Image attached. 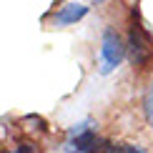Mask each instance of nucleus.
<instances>
[{
	"mask_svg": "<svg viewBox=\"0 0 153 153\" xmlns=\"http://www.w3.org/2000/svg\"><path fill=\"white\" fill-rule=\"evenodd\" d=\"M123 58H126V45H123V40H120V35L113 28H105L103 30V43H100V65H98V73L100 75L113 73L120 63H123Z\"/></svg>",
	"mask_w": 153,
	"mask_h": 153,
	"instance_id": "nucleus-1",
	"label": "nucleus"
},
{
	"mask_svg": "<svg viewBox=\"0 0 153 153\" xmlns=\"http://www.w3.org/2000/svg\"><path fill=\"white\" fill-rule=\"evenodd\" d=\"M88 15V5H80V3H71V5H63V8L53 15V25L55 28H63V25H73L83 20Z\"/></svg>",
	"mask_w": 153,
	"mask_h": 153,
	"instance_id": "nucleus-2",
	"label": "nucleus"
},
{
	"mask_svg": "<svg viewBox=\"0 0 153 153\" xmlns=\"http://www.w3.org/2000/svg\"><path fill=\"white\" fill-rule=\"evenodd\" d=\"M98 146H100V141L95 138V133L88 128V131L78 133V136H73L65 148L68 151H78V153H88V151H98Z\"/></svg>",
	"mask_w": 153,
	"mask_h": 153,
	"instance_id": "nucleus-3",
	"label": "nucleus"
},
{
	"mask_svg": "<svg viewBox=\"0 0 153 153\" xmlns=\"http://www.w3.org/2000/svg\"><path fill=\"white\" fill-rule=\"evenodd\" d=\"M128 48H131V58L136 60V63H146V58H148V45H146L143 35L138 33V30H131Z\"/></svg>",
	"mask_w": 153,
	"mask_h": 153,
	"instance_id": "nucleus-4",
	"label": "nucleus"
},
{
	"mask_svg": "<svg viewBox=\"0 0 153 153\" xmlns=\"http://www.w3.org/2000/svg\"><path fill=\"white\" fill-rule=\"evenodd\" d=\"M143 113H146L148 126L153 128V85L148 88V93H146V98H143Z\"/></svg>",
	"mask_w": 153,
	"mask_h": 153,
	"instance_id": "nucleus-5",
	"label": "nucleus"
},
{
	"mask_svg": "<svg viewBox=\"0 0 153 153\" xmlns=\"http://www.w3.org/2000/svg\"><path fill=\"white\" fill-rule=\"evenodd\" d=\"M88 128H91V123H78V126H73V128H71V138L78 136V133H83V131H88Z\"/></svg>",
	"mask_w": 153,
	"mask_h": 153,
	"instance_id": "nucleus-6",
	"label": "nucleus"
},
{
	"mask_svg": "<svg viewBox=\"0 0 153 153\" xmlns=\"http://www.w3.org/2000/svg\"><path fill=\"white\" fill-rule=\"evenodd\" d=\"M18 151H20V153H30V151H35V148H33V146H28V143H23V146H18Z\"/></svg>",
	"mask_w": 153,
	"mask_h": 153,
	"instance_id": "nucleus-7",
	"label": "nucleus"
},
{
	"mask_svg": "<svg viewBox=\"0 0 153 153\" xmlns=\"http://www.w3.org/2000/svg\"><path fill=\"white\" fill-rule=\"evenodd\" d=\"M95 3H103V0H95Z\"/></svg>",
	"mask_w": 153,
	"mask_h": 153,
	"instance_id": "nucleus-8",
	"label": "nucleus"
}]
</instances>
